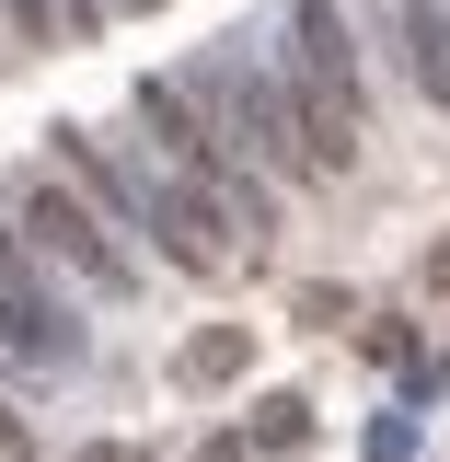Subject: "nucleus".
<instances>
[{
    "label": "nucleus",
    "mask_w": 450,
    "mask_h": 462,
    "mask_svg": "<svg viewBox=\"0 0 450 462\" xmlns=\"http://www.w3.org/2000/svg\"><path fill=\"white\" fill-rule=\"evenodd\" d=\"M243 358H254V324H208V336L173 358V382H197V393H208V382H231Z\"/></svg>",
    "instance_id": "nucleus-7"
},
{
    "label": "nucleus",
    "mask_w": 450,
    "mask_h": 462,
    "mask_svg": "<svg viewBox=\"0 0 450 462\" xmlns=\"http://www.w3.org/2000/svg\"><path fill=\"white\" fill-rule=\"evenodd\" d=\"M12 231H23L47 266H69L93 300H127V289H139V254H127L115 220L93 208V197H69V185H23V197H12Z\"/></svg>",
    "instance_id": "nucleus-2"
},
{
    "label": "nucleus",
    "mask_w": 450,
    "mask_h": 462,
    "mask_svg": "<svg viewBox=\"0 0 450 462\" xmlns=\"http://www.w3.org/2000/svg\"><path fill=\"white\" fill-rule=\"evenodd\" d=\"M93 462H115V451H93Z\"/></svg>",
    "instance_id": "nucleus-11"
},
{
    "label": "nucleus",
    "mask_w": 450,
    "mask_h": 462,
    "mask_svg": "<svg viewBox=\"0 0 450 462\" xmlns=\"http://www.w3.org/2000/svg\"><path fill=\"white\" fill-rule=\"evenodd\" d=\"M381 23H393V47H404V81L450 116V12L439 0H381Z\"/></svg>",
    "instance_id": "nucleus-5"
},
{
    "label": "nucleus",
    "mask_w": 450,
    "mask_h": 462,
    "mask_svg": "<svg viewBox=\"0 0 450 462\" xmlns=\"http://www.w3.org/2000/svg\"><path fill=\"white\" fill-rule=\"evenodd\" d=\"M197 93L220 105V139L243 151V162H266V173H312L300 127H289V93L266 81V69H243V58H208V69H197Z\"/></svg>",
    "instance_id": "nucleus-4"
},
{
    "label": "nucleus",
    "mask_w": 450,
    "mask_h": 462,
    "mask_svg": "<svg viewBox=\"0 0 450 462\" xmlns=\"http://www.w3.org/2000/svg\"><path fill=\"white\" fill-rule=\"evenodd\" d=\"M0 12H12V35H23V47H69V35H93V23H105V0H0Z\"/></svg>",
    "instance_id": "nucleus-6"
},
{
    "label": "nucleus",
    "mask_w": 450,
    "mask_h": 462,
    "mask_svg": "<svg viewBox=\"0 0 450 462\" xmlns=\"http://www.w3.org/2000/svg\"><path fill=\"white\" fill-rule=\"evenodd\" d=\"M0 346H23L35 370H69L81 358V324H69V289L47 278V254L23 231H0Z\"/></svg>",
    "instance_id": "nucleus-3"
},
{
    "label": "nucleus",
    "mask_w": 450,
    "mask_h": 462,
    "mask_svg": "<svg viewBox=\"0 0 450 462\" xmlns=\"http://www.w3.org/2000/svg\"><path fill=\"white\" fill-rule=\"evenodd\" d=\"M254 439H266V451H300V439H312V404H300V393H266V404H254Z\"/></svg>",
    "instance_id": "nucleus-8"
},
{
    "label": "nucleus",
    "mask_w": 450,
    "mask_h": 462,
    "mask_svg": "<svg viewBox=\"0 0 450 462\" xmlns=\"http://www.w3.org/2000/svg\"><path fill=\"white\" fill-rule=\"evenodd\" d=\"M0 462H35V428L12 416V393H0Z\"/></svg>",
    "instance_id": "nucleus-9"
},
{
    "label": "nucleus",
    "mask_w": 450,
    "mask_h": 462,
    "mask_svg": "<svg viewBox=\"0 0 450 462\" xmlns=\"http://www.w3.org/2000/svg\"><path fill=\"white\" fill-rule=\"evenodd\" d=\"M427 289H450V243H439V254H427Z\"/></svg>",
    "instance_id": "nucleus-10"
},
{
    "label": "nucleus",
    "mask_w": 450,
    "mask_h": 462,
    "mask_svg": "<svg viewBox=\"0 0 450 462\" xmlns=\"http://www.w3.org/2000/svg\"><path fill=\"white\" fill-rule=\"evenodd\" d=\"M289 127H300V151L312 173H346L358 162V139H370V116H358V47H346V12L335 0H289Z\"/></svg>",
    "instance_id": "nucleus-1"
}]
</instances>
